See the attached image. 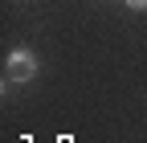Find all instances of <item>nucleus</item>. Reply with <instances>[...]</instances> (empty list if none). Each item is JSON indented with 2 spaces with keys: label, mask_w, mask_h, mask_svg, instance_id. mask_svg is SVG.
Wrapping results in <instances>:
<instances>
[{
  "label": "nucleus",
  "mask_w": 147,
  "mask_h": 143,
  "mask_svg": "<svg viewBox=\"0 0 147 143\" xmlns=\"http://www.w3.org/2000/svg\"><path fill=\"white\" fill-rule=\"evenodd\" d=\"M37 74H41V57L29 49V45H12L4 53V82H0V90L8 94V86L16 82H33Z\"/></svg>",
  "instance_id": "f257e3e1"
},
{
  "label": "nucleus",
  "mask_w": 147,
  "mask_h": 143,
  "mask_svg": "<svg viewBox=\"0 0 147 143\" xmlns=\"http://www.w3.org/2000/svg\"><path fill=\"white\" fill-rule=\"evenodd\" d=\"M123 4L131 8V12H147V0H123Z\"/></svg>",
  "instance_id": "f03ea898"
},
{
  "label": "nucleus",
  "mask_w": 147,
  "mask_h": 143,
  "mask_svg": "<svg viewBox=\"0 0 147 143\" xmlns=\"http://www.w3.org/2000/svg\"><path fill=\"white\" fill-rule=\"evenodd\" d=\"M12 4H29V0H12Z\"/></svg>",
  "instance_id": "7ed1b4c3"
}]
</instances>
